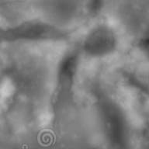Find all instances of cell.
<instances>
[{"instance_id": "obj_2", "label": "cell", "mask_w": 149, "mask_h": 149, "mask_svg": "<svg viewBox=\"0 0 149 149\" xmlns=\"http://www.w3.org/2000/svg\"><path fill=\"white\" fill-rule=\"evenodd\" d=\"M75 65H76V60L73 56L68 58L64 61L60 74L61 87L68 86L69 85L70 81H72V77L74 75Z\"/></svg>"}, {"instance_id": "obj_1", "label": "cell", "mask_w": 149, "mask_h": 149, "mask_svg": "<svg viewBox=\"0 0 149 149\" xmlns=\"http://www.w3.org/2000/svg\"><path fill=\"white\" fill-rule=\"evenodd\" d=\"M113 47L110 37L105 32L94 33L86 43V51L94 55H102L109 51Z\"/></svg>"}]
</instances>
